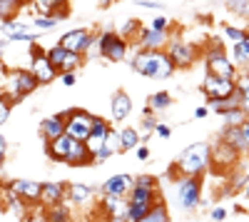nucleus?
I'll return each instance as SVG.
<instances>
[{
    "label": "nucleus",
    "instance_id": "42",
    "mask_svg": "<svg viewBox=\"0 0 249 222\" xmlns=\"http://www.w3.org/2000/svg\"><path fill=\"white\" fill-rule=\"evenodd\" d=\"M222 30H224V35L230 37L232 43H239V40L247 35V30H244V28H237V25H224Z\"/></svg>",
    "mask_w": 249,
    "mask_h": 222
},
{
    "label": "nucleus",
    "instance_id": "30",
    "mask_svg": "<svg viewBox=\"0 0 249 222\" xmlns=\"http://www.w3.org/2000/svg\"><path fill=\"white\" fill-rule=\"evenodd\" d=\"M157 123H160V120H157V112H152L150 108H144V112H142V120H140V135L142 137H147V135H152L155 132V128H157Z\"/></svg>",
    "mask_w": 249,
    "mask_h": 222
},
{
    "label": "nucleus",
    "instance_id": "34",
    "mask_svg": "<svg viewBox=\"0 0 249 222\" xmlns=\"http://www.w3.org/2000/svg\"><path fill=\"white\" fill-rule=\"evenodd\" d=\"M150 203H127V222H140L150 212Z\"/></svg>",
    "mask_w": 249,
    "mask_h": 222
},
{
    "label": "nucleus",
    "instance_id": "1",
    "mask_svg": "<svg viewBox=\"0 0 249 222\" xmlns=\"http://www.w3.org/2000/svg\"><path fill=\"white\" fill-rule=\"evenodd\" d=\"M130 65L135 73H140L142 77H150V80H167L177 70L167 50H132Z\"/></svg>",
    "mask_w": 249,
    "mask_h": 222
},
{
    "label": "nucleus",
    "instance_id": "20",
    "mask_svg": "<svg viewBox=\"0 0 249 222\" xmlns=\"http://www.w3.org/2000/svg\"><path fill=\"white\" fill-rule=\"evenodd\" d=\"M70 145H72V137L70 135H60L50 143H45V155L53 160V163H65V157L70 152Z\"/></svg>",
    "mask_w": 249,
    "mask_h": 222
},
{
    "label": "nucleus",
    "instance_id": "53",
    "mask_svg": "<svg viewBox=\"0 0 249 222\" xmlns=\"http://www.w3.org/2000/svg\"><path fill=\"white\" fill-rule=\"evenodd\" d=\"M30 222H50V220L45 217V210H40V212L35 210V212L30 215Z\"/></svg>",
    "mask_w": 249,
    "mask_h": 222
},
{
    "label": "nucleus",
    "instance_id": "8",
    "mask_svg": "<svg viewBox=\"0 0 249 222\" xmlns=\"http://www.w3.org/2000/svg\"><path fill=\"white\" fill-rule=\"evenodd\" d=\"M92 117L88 110H68L65 112V135H70L72 140H80V143H85L90 137V130H92Z\"/></svg>",
    "mask_w": 249,
    "mask_h": 222
},
{
    "label": "nucleus",
    "instance_id": "26",
    "mask_svg": "<svg viewBox=\"0 0 249 222\" xmlns=\"http://www.w3.org/2000/svg\"><path fill=\"white\" fill-rule=\"evenodd\" d=\"M172 105V95L167 92V90H157V92H152L150 97H147V108L152 110V112H164Z\"/></svg>",
    "mask_w": 249,
    "mask_h": 222
},
{
    "label": "nucleus",
    "instance_id": "14",
    "mask_svg": "<svg viewBox=\"0 0 249 222\" xmlns=\"http://www.w3.org/2000/svg\"><path fill=\"white\" fill-rule=\"evenodd\" d=\"M68 200V185L65 183H43L40 190V207H55Z\"/></svg>",
    "mask_w": 249,
    "mask_h": 222
},
{
    "label": "nucleus",
    "instance_id": "59",
    "mask_svg": "<svg viewBox=\"0 0 249 222\" xmlns=\"http://www.w3.org/2000/svg\"><path fill=\"white\" fill-rule=\"evenodd\" d=\"M247 33H249V30H247Z\"/></svg>",
    "mask_w": 249,
    "mask_h": 222
},
{
    "label": "nucleus",
    "instance_id": "47",
    "mask_svg": "<svg viewBox=\"0 0 249 222\" xmlns=\"http://www.w3.org/2000/svg\"><path fill=\"white\" fill-rule=\"evenodd\" d=\"M60 83L65 88H72L77 83V73H60Z\"/></svg>",
    "mask_w": 249,
    "mask_h": 222
},
{
    "label": "nucleus",
    "instance_id": "2",
    "mask_svg": "<svg viewBox=\"0 0 249 222\" xmlns=\"http://www.w3.org/2000/svg\"><path fill=\"white\" fill-rule=\"evenodd\" d=\"M210 165H212V148L207 143H192L179 152L177 163H175V170L179 175L202 177L207 170H210Z\"/></svg>",
    "mask_w": 249,
    "mask_h": 222
},
{
    "label": "nucleus",
    "instance_id": "16",
    "mask_svg": "<svg viewBox=\"0 0 249 222\" xmlns=\"http://www.w3.org/2000/svg\"><path fill=\"white\" fill-rule=\"evenodd\" d=\"M239 152L237 150H232L230 145L224 143V140H217V145L212 148V163H217L219 167H224V170H234L237 167V163H239Z\"/></svg>",
    "mask_w": 249,
    "mask_h": 222
},
{
    "label": "nucleus",
    "instance_id": "45",
    "mask_svg": "<svg viewBox=\"0 0 249 222\" xmlns=\"http://www.w3.org/2000/svg\"><path fill=\"white\" fill-rule=\"evenodd\" d=\"M155 135H157V137H162V140H170V137H172V128H170L167 123H157Z\"/></svg>",
    "mask_w": 249,
    "mask_h": 222
},
{
    "label": "nucleus",
    "instance_id": "35",
    "mask_svg": "<svg viewBox=\"0 0 249 222\" xmlns=\"http://www.w3.org/2000/svg\"><path fill=\"white\" fill-rule=\"evenodd\" d=\"M222 120H224V125H230V128H239L244 120H247V112L242 108H234V110H227L222 115Z\"/></svg>",
    "mask_w": 249,
    "mask_h": 222
},
{
    "label": "nucleus",
    "instance_id": "56",
    "mask_svg": "<svg viewBox=\"0 0 249 222\" xmlns=\"http://www.w3.org/2000/svg\"><path fill=\"white\" fill-rule=\"evenodd\" d=\"M107 222H127V215H117V217H107Z\"/></svg>",
    "mask_w": 249,
    "mask_h": 222
},
{
    "label": "nucleus",
    "instance_id": "51",
    "mask_svg": "<svg viewBox=\"0 0 249 222\" xmlns=\"http://www.w3.org/2000/svg\"><path fill=\"white\" fill-rule=\"evenodd\" d=\"M207 115H210V108H207V105H199V108H195V112H192L195 120H204Z\"/></svg>",
    "mask_w": 249,
    "mask_h": 222
},
{
    "label": "nucleus",
    "instance_id": "39",
    "mask_svg": "<svg viewBox=\"0 0 249 222\" xmlns=\"http://www.w3.org/2000/svg\"><path fill=\"white\" fill-rule=\"evenodd\" d=\"M227 10L234 15H247L249 13V0H227Z\"/></svg>",
    "mask_w": 249,
    "mask_h": 222
},
{
    "label": "nucleus",
    "instance_id": "49",
    "mask_svg": "<svg viewBox=\"0 0 249 222\" xmlns=\"http://www.w3.org/2000/svg\"><path fill=\"white\" fill-rule=\"evenodd\" d=\"M140 8H150V10H164L162 3H157V0H137Z\"/></svg>",
    "mask_w": 249,
    "mask_h": 222
},
{
    "label": "nucleus",
    "instance_id": "28",
    "mask_svg": "<svg viewBox=\"0 0 249 222\" xmlns=\"http://www.w3.org/2000/svg\"><path fill=\"white\" fill-rule=\"evenodd\" d=\"M120 132V152L124 150H135L140 145V130L137 128H122Z\"/></svg>",
    "mask_w": 249,
    "mask_h": 222
},
{
    "label": "nucleus",
    "instance_id": "11",
    "mask_svg": "<svg viewBox=\"0 0 249 222\" xmlns=\"http://www.w3.org/2000/svg\"><path fill=\"white\" fill-rule=\"evenodd\" d=\"M5 190L18 195L25 205H40V190H43V183H33V180H13Z\"/></svg>",
    "mask_w": 249,
    "mask_h": 222
},
{
    "label": "nucleus",
    "instance_id": "9",
    "mask_svg": "<svg viewBox=\"0 0 249 222\" xmlns=\"http://www.w3.org/2000/svg\"><path fill=\"white\" fill-rule=\"evenodd\" d=\"M170 30H155V28H140V35L135 37L137 50H164L170 43Z\"/></svg>",
    "mask_w": 249,
    "mask_h": 222
},
{
    "label": "nucleus",
    "instance_id": "55",
    "mask_svg": "<svg viewBox=\"0 0 249 222\" xmlns=\"http://www.w3.org/2000/svg\"><path fill=\"white\" fill-rule=\"evenodd\" d=\"M239 128H242V135H244V140H247V145H249V117L244 120V123H242Z\"/></svg>",
    "mask_w": 249,
    "mask_h": 222
},
{
    "label": "nucleus",
    "instance_id": "29",
    "mask_svg": "<svg viewBox=\"0 0 249 222\" xmlns=\"http://www.w3.org/2000/svg\"><path fill=\"white\" fill-rule=\"evenodd\" d=\"M140 222H170V212H167V205L162 203V200H155L150 212L144 215Z\"/></svg>",
    "mask_w": 249,
    "mask_h": 222
},
{
    "label": "nucleus",
    "instance_id": "7",
    "mask_svg": "<svg viewBox=\"0 0 249 222\" xmlns=\"http://www.w3.org/2000/svg\"><path fill=\"white\" fill-rule=\"evenodd\" d=\"M164 50H167V55H170V60L175 63L177 70L192 68L199 60V48L192 45V43H187V40H179V37H170V43H167Z\"/></svg>",
    "mask_w": 249,
    "mask_h": 222
},
{
    "label": "nucleus",
    "instance_id": "5",
    "mask_svg": "<svg viewBox=\"0 0 249 222\" xmlns=\"http://www.w3.org/2000/svg\"><path fill=\"white\" fill-rule=\"evenodd\" d=\"M202 177H195V175H182L175 185V195H177V203L182 205V210L192 212L199 207L202 203Z\"/></svg>",
    "mask_w": 249,
    "mask_h": 222
},
{
    "label": "nucleus",
    "instance_id": "48",
    "mask_svg": "<svg viewBox=\"0 0 249 222\" xmlns=\"http://www.w3.org/2000/svg\"><path fill=\"white\" fill-rule=\"evenodd\" d=\"M210 217H212V222H224V220H227V210H224L222 205H217V207L210 212Z\"/></svg>",
    "mask_w": 249,
    "mask_h": 222
},
{
    "label": "nucleus",
    "instance_id": "54",
    "mask_svg": "<svg viewBox=\"0 0 249 222\" xmlns=\"http://www.w3.org/2000/svg\"><path fill=\"white\" fill-rule=\"evenodd\" d=\"M37 55H45V48H40L35 40V43H30V57H37Z\"/></svg>",
    "mask_w": 249,
    "mask_h": 222
},
{
    "label": "nucleus",
    "instance_id": "10",
    "mask_svg": "<svg viewBox=\"0 0 249 222\" xmlns=\"http://www.w3.org/2000/svg\"><path fill=\"white\" fill-rule=\"evenodd\" d=\"M92 35H95V33H92V30H88V28H75V30L62 33L57 43H60L62 48H65V50H70V53H80V55H85V50H88V45H90Z\"/></svg>",
    "mask_w": 249,
    "mask_h": 222
},
{
    "label": "nucleus",
    "instance_id": "23",
    "mask_svg": "<svg viewBox=\"0 0 249 222\" xmlns=\"http://www.w3.org/2000/svg\"><path fill=\"white\" fill-rule=\"evenodd\" d=\"M92 195H95V190H92L90 185H85V183H72V185H68V200H65V203L88 205L90 200H92Z\"/></svg>",
    "mask_w": 249,
    "mask_h": 222
},
{
    "label": "nucleus",
    "instance_id": "38",
    "mask_svg": "<svg viewBox=\"0 0 249 222\" xmlns=\"http://www.w3.org/2000/svg\"><path fill=\"white\" fill-rule=\"evenodd\" d=\"M140 20H127V23H124L122 28H120V35L124 37V40H132V37H137L140 35Z\"/></svg>",
    "mask_w": 249,
    "mask_h": 222
},
{
    "label": "nucleus",
    "instance_id": "22",
    "mask_svg": "<svg viewBox=\"0 0 249 222\" xmlns=\"http://www.w3.org/2000/svg\"><path fill=\"white\" fill-rule=\"evenodd\" d=\"M219 140H224L227 145H230L232 150H237L242 157L249 155V145H247V140L242 135V128H230V125H224L222 132H219Z\"/></svg>",
    "mask_w": 249,
    "mask_h": 222
},
{
    "label": "nucleus",
    "instance_id": "18",
    "mask_svg": "<svg viewBox=\"0 0 249 222\" xmlns=\"http://www.w3.org/2000/svg\"><path fill=\"white\" fill-rule=\"evenodd\" d=\"M40 135H43L45 143H50V140H55L60 135H65V112L45 117L43 123H40Z\"/></svg>",
    "mask_w": 249,
    "mask_h": 222
},
{
    "label": "nucleus",
    "instance_id": "33",
    "mask_svg": "<svg viewBox=\"0 0 249 222\" xmlns=\"http://www.w3.org/2000/svg\"><path fill=\"white\" fill-rule=\"evenodd\" d=\"M45 55H48V60L53 63V68L60 73V68H62V63H65V55H68V50L62 48L60 43H55L53 48H45Z\"/></svg>",
    "mask_w": 249,
    "mask_h": 222
},
{
    "label": "nucleus",
    "instance_id": "57",
    "mask_svg": "<svg viewBox=\"0 0 249 222\" xmlns=\"http://www.w3.org/2000/svg\"><path fill=\"white\" fill-rule=\"evenodd\" d=\"M8 43H10V40H8V37H0V55H3V50L8 48Z\"/></svg>",
    "mask_w": 249,
    "mask_h": 222
},
{
    "label": "nucleus",
    "instance_id": "17",
    "mask_svg": "<svg viewBox=\"0 0 249 222\" xmlns=\"http://www.w3.org/2000/svg\"><path fill=\"white\" fill-rule=\"evenodd\" d=\"M30 73L35 75V80L40 85H50L53 80L60 75L55 68H53V63L48 60V55H37V57H33V63H30Z\"/></svg>",
    "mask_w": 249,
    "mask_h": 222
},
{
    "label": "nucleus",
    "instance_id": "37",
    "mask_svg": "<svg viewBox=\"0 0 249 222\" xmlns=\"http://www.w3.org/2000/svg\"><path fill=\"white\" fill-rule=\"evenodd\" d=\"M35 30H40V33H48V30H53L55 25H57V20L55 18H50V15H35V20L30 23Z\"/></svg>",
    "mask_w": 249,
    "mask_h": 222
},
{
    "label": "nucleus",
    "instance_id": "40",
    "mask_svg": "<svg viewBox=\"0 0 249 222\" xmlns=\"http://www.w3.org/2000/svg\"><path fill=\"white\" fill-rule=\"evenodd\" d=\"M10 110H13V103L8 100L5 92H0V125H5V120L10 117Z\"/></svg>",
    "mask_w": 249,
    "mask_h": 222
},
{
    "label": "nucleus",
    "instance_id": "44",
    "mask_svg": "<svg viewBox=\"0 0 249 222\" xmlns=\"http://www.w3.org/2000/svg\"><path fill=\"white\" fill-rule=\"evenodd\" d=\"M170 25H172V23H170L164 15H155L152 23H150V28H155V30H170Z\"/></svg>",
    "mask_w": 249,
    "mask_h": 222
},
{
    "label": "nucleus",
    "instance_id": "41",
    "mask_svg": "<svg viewBox=\"0 0 249 222\" xmlns=\"http://www.w3.org/2000/svg\"><path fill=\"white\" fill-rule=\"evenodd\" d=\"M135 185H142V187L157 190V187H160V180H157L155 175H137V177H135Z\"/></svg>",
    "mask_w": 249,
    "mask_h": 222
},
{
    "label": "nucleus",
    "instance_id": "21",
    "mask_svg": "<svg viewBox=\"0 0 249 222\" xmlns=\"http://www.w3.org/2000/svg\"><path fill=\"white\" fill-rule=\"evenodd\" d=\"M110 112H112V120H117V123H122V120H127L130 112H132V100L130 95L124 90H117L110 100Z\"/></svg>",
    "mask_w": 249,
    "mask_h": 222
},
{
    "label": "nucleus",
    "instance_id": "15",
    "mask_svg": "<svg viewBox=\"0 0 249 222\" xmlns=\"http://www.w3.org/2000/svg\"><path fill=\"white\" fill-rule=\"evenodd\" d=\"M110 123L105 117H100V115H95L92 117V130H90V137L85 140V145H88V150L95 155L102 145H105V137H107V132H110Z\"/></svg>",
    "mask_w": 249,
    "mask_h": 222
},
{
    "label": "nucleus",
    "instance_id": "4",
    "mask_svg": "<svg viewBox=\"0 0 249 222\" xmlns=\"http://www.w3.org/2000/svg\"><path fill=\"white\" fill-rule=\"evenodd\" d=\"M37 88H40V83L35 80V75H33L30 70H10V73H8L5 90H0V92H5L8 100L15 105V103H20L23 97L33 95Z\"/></svg>",
    "mask_w": 249,
    "mask_h": 222
},
{
    "label": "nucleus",
    "instance_id": "13",
    "mask_svg": "<svg viewBox=\"0 0 249 222\" xmlns=\"http://www.w3.org/2000/svg\"><path fill=\"white\" fill-rule=\"evenodd\" d=\"M135 187V177L132 175H112L110 180H105L100 187V195H115V197H127L130 190Z\"/></svg>",
    "mask_w": 249,
    "mask_h": 222
},
{
    "label": "nucleus",
    "instance_id": "31",
    "mask_svg": "<svg viewBox=\"0 0 249 222\" xmlns=\"http://www.w3.org/2000/svg\"><path fill=\"white\" fill-rule=\"evenodd\" d=\"M45 217L50 222H72V215H70V207L65 203H60L55 207H45Z\"/></svg>",
    "mask_w": 249,
    "mask_h": 222
},
{
    "label": "nucleus",
    "instance_id": "32",
    "mask_svg": "<svg viewBox=\"0 0 249 222\" xmlns=\"http://www.w3.org/2000/svg\"><path fill=\"white\" fill-rule=\"evenodd\" d=\"M37 15H50V8H70V0H30Z\"/></svg>",
    "mask_w": 249,
    "mask_h": 222
},
{
    "label": "nucleus",
    "instance_id": "24",
    "mask_svg": "<svg viewBox=\"0 0 249 222\" xmlns=\"http://www.w3.org/2000/svg\"><path fill=\"white\" fill-rule=\"evenodd\" d=\"M232 63L239 70H249V33L239 40V43H232Z\"/></svg>",
    "mask_w": 249,
    "mask_h": 222
},
{
    "label": "nucleus",
    "instance_id": "6",
    "mask_svg": "<svg viewBox=\"0 0 249 222\" xmlns=\"http://www.w3.org/2000/svg\"><path fill=\"white\" fill-rule=\"evenodd\" d=\"M97 48H100V57L110 60V63H122L127 57L130 40H124L115 30H102V33H97Z\"/></svg>",
    "mask_w": 249,
    "mask_h": 222
},
{
    "label": "nucleus",
    "instance_id": "50",
    "mask_svg": "<svg viewBox=\"0 0 249 222\" xmlns=\"http://www.w3.org/2000/svg\"><path fill=\"white\" fill-rule=\"evenodd\" d=\"M5 155H8V140L0 135V167H3V163H5Z\"/></svg>",
    "mask_w": 249,
    "mask_h": 222
},
{
    "label": "nucleus",
    "instance_id": "27",
    "mask_svg": "<svg viewBox=\"0 0 249 222\" xmlns=\"http://www.w3.org/2000/svg\"><path fill=\"white\" fill-rule=\"evenodd\" d=\"M160 190H150V187H142V185H135L132 190H130V195H127V203H155V200H160V195H157Z\"/></svg>",
    "mask_w": 249,
    "mask_h": 222
},
{
    "label": "nucleus",
    "instance_id": "46",
    "mask_svg": "<svg viewBox=\"0 0 249 222\" xmlns=\"http://www.w3.org/2000/svg\"><path fill=\"white\" fill-rule=\"evenodd\" d=\"M135 157L140 160V163H147V160H150V148L144 145V143H140V145L135 148Z\"/></svg>",
    "mask_w": 249,
    "mask_h": 222
},
{
    "label": "nucleus",
    "instance_id": "52",
    "mask_svg": "<svg viewBox=\"0 0 249 222\" xmlns=\"http://www.w3.org/2000/svg\"><path fill=\"white\" fill-rule=\"evenodd\" d=\"M242 110L247 112V117H249V88H244L242 90Z\"/></svg>",
    "mask_w": 249,
    "mask_h": 222
},
{
    "label": "nucleus",
    "instance_id": "25",
    "mask_svg": "<svg viewBox=\"0 0 249 222\" xmlns=\"http://www.w3.org/2000/svg\"><path fill=\"white\" fill-rule=\"evenodd\" d=\"M28 0H0V23H8V20H15L23 10V5Z\"/></svg>",
    "mask_w": 249,
    "mask_h": 222
},
{
    "label": "nucleus",
    "instance_id": "12",
    "mask_svg": "<svg viewBox=\"0 0 249 222\" xmlns=\"http://www.w3.org/2000/svg\"><path fill=\"white\" fill-rule=\"evenodd\" d=\"M234 80H227V77H217L212 73H207L204 80H202V92L207 95V100H214V97H227L232 95L234 90Z\"/></svg>",
    "mask_w": 249,
    "mask_h": 222
},
{
    "label": "nucleus",
    "instance_id": "43",
    "mask_svg": "<svg viewBox=\"0 0 249 222\" xmlns=\"http://www.w3.org/2000/svg\"><path fill=\"white\" fill-rule=\"evenodd\" d=\"M105 148H110L112 152H120V132L115 128H110V132L105 137Z\"/></svg>",
    "mask_w": 249,
    "mask_h": 222
},
{
    "label": "nucleus",
    "instance_id": "3",
    "mask_svg": "<svg viewBox=\"0 0 249 222\" xmlns=\"http://www.w3.org/2000/svg\"><path fill=\"white\" fill-rule=\"evenodd\" d=\"M202 57H204V65H207V73H212L217 77H227V80H234L239 68L232 63L230 53L224 50V45L219 40H210V45L202 50Z\"/></svg>",
    "mask_w": 249,
    "mask_h": 222
},
{
    "label": "nucleus",
    "instance_id": "36",
    "mask_svg": "<svg viewBox=\"0 0 249 222\" xmlns=\"http://www.w3.org/2000/svg\"><path fill=\"white\" fill-rule=\"evenodd\" d=\"M82 60H85V55H80V53H70V50H68V55H65V63H62L60 73H75V70H80Z\"/></svg>",
    "mask_w": 249,
    "mask_h": 222
},
{
    "label": "nucleus",
    "instance_id": "19",
    "mask_svg": "<svg viewBox=\"0 0 249 222\" xmlns=\"http://www.w3.org/2000/svg\"><path fill=\"white\" fill-rule=\"evenodd\" d=\"M65 165H70V167H88V165H92V152L88 150L85 143L72 140L70 152H68V157H65Z\"/></svg>",
    "mask_w": 249,
    "mask_h": 222
},
{
    "label": "nucleus",
    "instance_id": "58",
    "mask_svg": "<svg viewBox=\"0 0 249 222\" xmlns=\"http://www.w3.org/2000/svg\"><path fill=\"white\" fill-rule=\"evenodd\" d=\"M242 197H247V200H249V180H247V185L242 187Z\"/></svg>",
    "mask_w": 249,
    "mask_h": 222
}]
</instances>
